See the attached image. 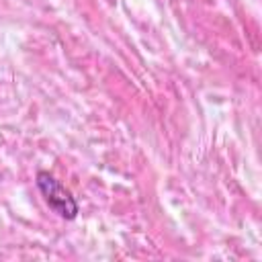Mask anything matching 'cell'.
I'll return each mask as SVG.
<instances>
[{"label": "cell", "mask_w": 262, "mask_h": 262, "mask_svg": "<svg viewBox=\"0 0 262 262\" xmlns=\"http://www.w3.org/2000/svg\"><path fill=\"white\" fill-rule=\"evenodd\" d=\"M37 186L41 190V194L45 196V203L49 205V209L53 213H57L61 219H74L78 215V203L72 196V192L68 188L61 186V182L51 176L49 172H37Z\"/></svg>", "instance_id": "cell-1"}]
</instances>
